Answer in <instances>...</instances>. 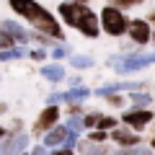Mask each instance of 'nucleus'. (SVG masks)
<instances>
[{"label": "nucleus", "mask_w": 155, "mask_h": 155, "mask_svg": "<svg viewBox=\"0 0 155 155\" xmlns=\"http://www.w3.org/2000/svg\"><path fill=\"white\" fill-rule=\"evenodd\" d=\"M75 28H80V31L85 34V36H98V28H101V23H98V18H96V13H83V18L78 21V26Z\"/></svg>", "instance_id": "1a4fd4ad"}, {"label": "nucleus", "mask_w": 155, "mask_h": 155, "mask_svg": "<svg viewBox=\"0 0 155 155\" xmlns=\"http://www.w3.org/2000/svg\"><path fill=\"white\" fill-rule=\"evenodd\" d=\"M26 145H28V137H26V134H13V137H5V142H3V147H0V155H21Z\"/></svg>", "instance_id": "0eeeda50"}, {"label": "nucleus", "mask_w": 155, "mask_h": 155, "mask_svg": "<svg viewBox=\"0 0 155 155\" xmlns=\"http://www.w3.org/2000/svg\"><path fill=\"white\" fill-rule=\"evenodd\" d=\"M41 75L47 80H62L65 78V70H62V65H44L41 67Z\"/></svg>", "instance_id": "2eb2a0df"}, {"label": "nucleus", "mask_w": 155, "mask_h": 155, "mask_svg": "<svg viewBox=\"0 0 155 155\" xmlns=\"http://www.w3.org/2000/svg\"><path fill=\"white\" fill-rule=\"evenodd\" d=\"M0 47H11V49H13V39H11V36H8V34H5V31L0 34Z\"/></svg>", "instance_id": "a878e982"}, {"label": "nucleus", "mask_w": 155, "mask_h": 155, "mask_svg": "<svg viewBox=\"0 0 155 155\" xmlns=\"http://www.w3.org/2000/svg\"><path fill=\"white\" fill-rule=\"evenodd\" d=\"M116 91H137V83H132V80H122V83H111V85H104V88L96 91V96H114Z\"/></svg>", "instance_id": "9b49d317"}, {"label": "nucleus", "mask_w": 155, "mask_h": 155, "mask_svg": "<svg viewBox=\"0 0 155 155\" xmlns=\"http://www.w3.org/2000/svg\"><path fill=\"white\" fill-rule=\"evenodd\" d=\"M5 134H8V132H5V129H3V127H0V140H3V137H5Z\"/></svg>", "instance_id": "f704fd0d"}, {"label": "nucleus", "mask_w": 155, "mask_h": 155, "mask_svg": "<svg viewBox=\"0 0 155 155\" xmlns=\"http://www.w3.org/2000/svg\"><path fill=\"white\" fill-rule=\"evenodd\" d=\"M60 13H62V21H65L67 26H78V21L83 18V13H88V8H85L83 3H62Z\"/></svg>", "instance_id": "20e7f679"}, {"label": "nucleus", "mask_w": 155, "mask_h": 155, "mask_svg": "<svg viewBox=\"0 0 155 155\" xmlns=\"http://www.w3.org/2000/svg\"><path fill=\"white\" fill-rule=\"evenodd\" d=\"M153 147H155V134H153Z\"/></svg>", "instance_id": "e433bc0d"}, {"label": "nucleus", "mask_w": 155, "mask_h": 155, "mask_svg": "<svg viewBox=\"0 0 155 155\" xmlns=\"http://www.w3.org/2000/svg\"><path fill=\"white\" fill-rule=\"evenodd\" d=\"M60 101H62V93H52L49 98H47V104H49V106H57Z\"/></svg>", "instance_id": "cd10ccee"}, {"label": "nucleus", "mask_w": 155, "mask_h": 155, "mask_svg": "<svg viewBox=\"0 0 155 155\" xmlns=\"http://www.w3.org/2000/svg\"><path fill=\"white\" fill-rule=\"evenodd\" d=\"M96 129H98V132L116 129V119H114V116H104V114H101V119H98V124H96Z\"/></svg>", "instance_id": "a211bd4d"}, {"label": "nucleus", "mask_w": 155, "mask_h": 155, "mask_svg": "<svg viewBox=\"0 0 155 155\" xmlns=\"http://www.w3.org/2000/svg\"><path fill=\"white\" fill-rule=\"evenodd\" d=\"M111 137H114V142L122 145V150H124V147H137V145H140V137H137V134L124 132V129H114V132H111Z\"/></svg>", "instance_id": "f8f14e48"}, {"label": "nucleus", "mask_w": 155, "mask_h": 155, "mask_svg": "<svg viewBox=\"0 0 155 155\" xmlns=\"http://www.w3.org/2000/svg\"><path fill=\"white\" fill-rule=\"evenodd\" d=\"M101 23H104L106 34H111V36H122V34L129 28L127 16H124L116 5H106L104 8V13H101Z\"/></svg>", "instance_id": "f03ea898"}, {"label": "nucleus", "mask_w": 155, "mask_h": 155, "mask_svg": "<svg viewBox=\"0 0 155 155\" xmlns=\"http://www.w3.org/2000/svg\"><path fill=\"white\" fill-rule=\"evenodd\" d=\"M72 67H91L93 65V57H88V54H72Z\"/></svg>", "instance_id": "6ab92c4d"}, {"label": "nucleus", "mask_w": 155, "mask_h": 155, "mask_svg": "<svg viewBox=\"0 0 155 155\" xmlns=\"http://www.w3.org/2000/svg\"><path fill=\"white\" fill-rule=\"evenodd\" d=\"M150 23H155V13H150Z\"/></svg>", "instance_id": "c9c22d12"}, {"label": "nucleus", "mask_w": 155, "mask_h": 155, "mask_svg": "<svg viewBox=\"0 0 155 155\" xmlns=\"http://www.w3.org/2000/svg\"><path fill=\"white\" fill-rule=\"evenodd\" d=\"M129 98H132L134 109H145V106H150V104H153V96H147V93H137V91H134V93L129 96Z\"/></svg>", "instance_id": "f3484780"}, {"label": "nucleus", "mask_w": 155, "mask_h": 155, "mask_svg": "<svg viewBox=\"0 0 155 155\" xmlns=\"http://www.w3.org/2000/svg\"><path fill=\"white\" fill-rule=\"evenodd\" d=\"M75 142H78V134H67V140H65V147H67V150H72V147H75Z\"/></svg>", "instance_id": "bb28decb"}, {"label": "nucleus", "mask_w": 155, "mask_h": 155, "mask_svg": "<svg viewBox=\"0 0 155 155\" xmlns=\"http://www.w3.org/2000/svg\"><path fill=\"white\" fill-rule=\"evenodd\" d=\"M28 18L34 21V28H36L41 36H47V34H49L52 39H62L60 23L54 21V16H52V13H47L44 8L39 5V3H31V5H28Z\"/></svg>", "instance_id": "f257e3e1"}, {"label": "nucleus", "mask_w": 155, "mask_h": 155, "mask_svg": "<svg viewBox=\"0 0 155 155\" xmlns=\"http://www.w3.org/2000/svg\"><path fill=\"white\" fill-rule=\"evenodd\" d=\"M57 119H60V109L57 106H47L41 111V116L34 122V132H49L52 127H57Z\"/></svg>", "instance_id": "39448f33"}, {"label": "nucleus", "mask_w": 155, "mask_h": 155, "mask_svg": "<svg viewBox=\"0 0 155 155\" xmlns=\"http://www.w3.org/2000/svg\"><path fill=\"white\" fill-rule=\"evenodd\" d=\"M34 39H36V41H41V44H49V36H41V34H34Z\"/></svg>", "instance_id": "7c9ffc66"}, {"label": "nucleus", "mask_w": 155, "mask_h": 155, "mask_svg": "<svg viewBox=\"0 0 155 155\" xmlns=\"http://www.w3.org/2000/svg\"><path fill=\"white\" fill-rule=\"evenodd\" d=\"M122 119H124V124H129L132 129H137V132H140L145 124L153 122V114H150L147 109H132V111H127Z\"/></svg>", "instance_id": "423d86ee"}, {"label": "nucleus", "mask_w": 155, "mask_h": 155, "mask_svg": "<svg viewBox=\"0 0 155 155\" xmlns=\"http://www.w3.org/2000/svg\"><path fill=\"white\" fill-rule=\"evenodd\" d=\"M98 119H101V114H98V111H93V114H88V116L83 119V127H91V129H96Z\"/></svg>", "instance_id": "5701e85b"}, {"label": "nucleus", "mask_w": 155, "mask_h": 155, "mask_svg": "<svg viewBox=\"0 0 155 155\" xmlns=\"http://www.w3.org/2000/svg\"><path fill=\"white\" fill-rule=\"evenodd\" d=\"M129 36H132V41H137V44H147V41H150V26H147V21H140V18L129 21Z\"/></svg>", "instance_id": "6e6552de"}, {"label": "nucleus", "mask_w": 155, "mask_h": 155, "mask_svg": "<svg viewBox=\"0 0 155 155\" xmlns=\"http://www.w3.org/2000/svg\"><path fill=\"white\" fill-rule=\"evenodd\" d=\"M65 54H67V49H65V47H57V49L52 52V57H54V60H62Z\"/></svg>", "instance_id": "c85d7f7f"}, {"label": "nucleus", "mask_w": 155, "mask_h": 155, "mask_svg": "<svg viewBox=\"0 0 155 155\" xmlns=\"http://www.w3.org/2000/svg\"><path fill=\"white\" fill-rule=\"evenodd\" d=\"M67 129L65 127H52L49 132H47V137H44V145L47 147H60V145H65V140H67Z\"/></svg>", "instance_id": "9d476101"}, {"label": "nucleus", "mask_w": 155, "mask_h": 155, "mask_svg": "<svg viewBox=\"0 0 155 155\" xmlns=\"http://www.w3.org/2000/svg\"><path fill=\"white\" fill-rule=\"evenodd\" d=\"M116 155H153L147 147H142V145H137V147H124V150H119Z\"/></svg>", "instance_id": "aec40b11"}, {"label": "nucleus", "mask_w": 155, "mask_h": 155, "mask_svg": "<svg viewBox=\"0 0 155 155\" xmlns=\"http://www.w3.org/2000/svg\"><path fill=\"white\" fill-rule=\"evenodd\" d=\"M52 155H72V150H67V147H62V150H54Z\"/></svg>", "instance_id": "473e14b6"}, {"label": "nucleus", "mask_w": 155, "mask_h": 155, "mask_svg": "<svg viewBox=\"0 0 155 155\" xmlns=\"http://www.w3.org/2000/svg\"><path fill=\"white\" fill-rule=\"evenodd\" d=\"M111 65L116 67V72H132L142 70L147 65H155V54H127V57H116L111 60Z\"/></svg>", "instance_id": "7ed1b4c3"}, {"label": "nucleus", "mask_w": 155, "mask_h": 155, "mask_svg": "<svg viewBox=\"0 0 155 155\" xmlns=\"http://www.w3.org/2000/svg\"><path fill=\"white\" fill-rule=\"evenodd\" d=\"M21 57H26V49H23V47H13V49H3V52H0V62L21 60Z\"/></svg>", "instance_id": "dca6fc26"}, {"label": "nucleus", "mask_w": 155, "mask_h": 155, "mask_svg": "<svg viewBox=\"0 0 155 155\" xmlns=\"http://www.w3.org/2000/svg\"><path fill=\"white\" fill-rule=\"evenodd\" d=\"M132 5H134L132 0H122V3H116V8H132Z\"/></svg>", "instance_id": "2f4dec72"}, {"label": "nucleus", "mask_w": 155, "mask_h": 155, "mask_svg": "<svg viewBox=\"0 0 155 155\" xmlns=\"http://www.w3.org/2000/svg\"><path fill=\"white\" fill-rule=\"evenodd\" d=\"M153 39H155V36H153Z\"/></svg>", "instance_id": "4c0bfd02"}, {"label": "nucleus", "mask_w": 155, "mask_h": 155, "mask_svg": "<svg viewBox=\"0 0 155 155\" xmlns=\"http://www.w3.org/2000/svg\"><path fill=\"white\" fill-rule=\"evenodd\" d=\"M106 137H109V134H106V132H98V129H93V132L88 134V140H91L93 145H101V142H104Z\"/></svg>", "instance_id": "b1692460"}, {"label": "nucleus", "mask_w": 155, "mask_h": 155, "mask_svg": "<svg viewBox=\"0 0 155 155\" xmlns=\"http://www.w3.org/2000/svg\"><path fill=\"white\" fill-rule=\"evenodd\" d=\"M28 5H31V3H21V0H13V3H11L13 11L21 13V16H26V18H28Z\"/></svg>", "instance_id": "4be33fe9"}, {"label": "nucleus", "mask_w": 155, "mask_h": 155, "mask_svg": "<svg viewBox=\"0 0 155 155\" xmlns=\"http://www.w3.org/2000/svg\"><path fill=\"white\" fill-rule=\"evenodd\" d=\"M65 129H67L70 134H78L80 129H83V119H80V116H70V122H67Z\"/></svg>", "instance_id": "412c9836"}, {"label": "nucleus", "mask_w": 155, "mask_h": 155, "mask_svg": "<svg viewBox=\"0 0 155 155\" xmlns=\"http://www.w3.org/2000/svg\"><path fill=\"white\" fill-rule=\"evenodd\" d=\"M3 28H5V34H8L11 39H16V41H21V44L28 39V34L23 31V28L18 26V23H13V21H5V23H3Z\"/></svg>", "instance_id": "4468645a"}, {"label": "nucleus", "mask_w": 155, "mask_h": 155, "mask_svg": "<svg viewBox=\"0 0 155 155\" xmlns=\"http://www.w3.org/2000/svg\"><path fill=\"white\" fill-rule=\"evenodd\" d=\"M88 96H91V91L80 85V88H70V91H67V93H62V101H67V104L78 106V104H83V101L88 98Z\"/></svg>", "instance_id": "ddd939ff"}, {"label": "nucleus", "mask_w": 155, "mask_h": 155, "mask_svg": "<svg viewBox=\"0 0 155 155\" xmlns=\"http://www.w3.org/2000/svg\"><path fill=\"white\" fill-rule=\"evenodd\" d=\"M109 104H114V106H122V104H124V98H122V96H109Z\"/></svg>", "instance_id": "c756f323"}, {"label": "nucleus", "mask_w": 155, "mask_h": 155, "mask_svg": "<svg viewBox=\"0 0 155 155\" xmlns=\"http://www.w3.org/2000/svg\"><path fill=\"white\" fill-rule=\"evenodd\" d=\"M31 155H49V153H47V147H34Z\"/></svg>", "instance_id": "72a5a7b5"}, {"label": "nucleus", "mask_w": 155, "mask_h": 155, "mask_svg": "<svg viewBox=\"0 0 155 155\" xmlns=\"http://www.w3.org/2000/svg\"><path fill=\"white\" fill-rule=\"evenodd\" d=\"M28 57H31V60H36V62H41L47 57V52L44 49H34V52H28Z\"/></svg>", "instance_id": "393cba45"}]
</instances>
